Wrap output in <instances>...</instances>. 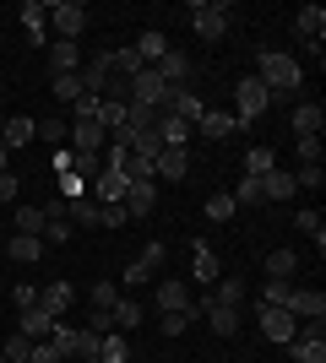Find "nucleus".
<instances>
[{
  "label": "nucleus",
  "instance_id": "052dcab7",
  "mask_svg": "<svg viewBox=\"0 0 326 363\" xmlns=\"http://www.w3.org/2000/svg\"><path fill=\"white\" fill-rule=\"evenodd\" d=\"M6 168H11V152H6V147H0V174H6Z\"/></svg>",
  "mask_w": 326,
  "mask_h": 363
},
{
  "label": "nucleus",
  "instance_id": "4468645a",
  "mask_svg": "<svg viewBox=\"0 0 326 363\" xmlns=\"http://www.w3.org/2000/svg\"><path fill=\"white\" fill-rule=\"evenodd\" d=\"M190 272H196V282H207V288L223 277V266H217V255H212V244H207V239L190 244Z\"/></svg>",
  "mask_w": 326,
  "mask_h": 363
},
{
  "label": "nucleus",
  "instance_id": "9d476101",
  "mask_svg": "<svg viewBox=\"0 0 326 363\" xmlns=\"http://www.w3.org/2000/svg\"><path fill=\"white\" fill-rule=\"evenodd\" d=\"M98 147H109V130L98 120H71V152H87L98 157Z\"/></svg>",
  "mask_w": 326,
  "mask_h": 363
},
{
  "label": "nucleus",
  "instance_id": "09e8293b",
  "mask_svg": "<svg viewBox=\"0 0 326 363\" xmlns=\"http://www.w3.org/2000/svg\"><path fill=\"white\" fill-rule=\"evenodd\" d=\"M288 293H294V282H272V277H266V288H261V303L283 309V303H288Z\"/></svg>",
  "mask_w": 326,
  "mask_h": 363
},
{
  "label": "nucleus",
  "instance_id": "e433bc0d",
  "mask_svg": "<svg viewBox=\"0 0 326 363\" xmlns=\"http://www.w3.org/2000/svg\"><path fill=\"white\" fill-rule=\"evenodd\" d=\"M272 168H278V157H272V147H250V152H245V174H250V179H266Z\"/></svg>",
  "mask_w": 326,
  "mask_h": 363
},
{
  "label": "nucleus",
  "instance_id": "f257e3e1",
  "mask_svg": "<svg viewBox=\"0 0 326 363\" xmlns=\"http://www.w3.org/2000/svg\"><path fill=\"white\" fill-rule=\"evenodd\" d=\"M256 60H261L256 82H261V87L272 92V98H294V92H299L305 71H299V60H294V55H283V49H261Z\"/></svg>",
  "mask_w": 326,
  "mask_h": 363
},
{
  "label": "nucleus",
  "instance_id": "c756f323",
  "mask_svg": "<svg viewBox=\"0 0 326 363\" xmlns=\"http://www.w3.org/2000/svg\"><path fill=\"white\" fill-rule=\"evenodd\" d=\"M33 136H44L49 147H60V141H71V120H65V114H49V120H33Z\"/></svg>",
  "mask_w": 326,
  "mask_h": 363
},
{
  "label": "nucleus",
  "instance_id": "f8f14e48",
  "mask_svg": "<svg viewBox=\"0 0 326 363\" xmlns=\"http://www.w3.org/2000/svg\"><path fill=\"white\" fill-rule=\"evenodd\" d=\"M196 130H202V136H212V141H223V136H239L245 125L234 120V108H207L202 120H196Z\"/></svg>",
  "mask_w": 326,
  "mask_h": 363
},
{
  "label": "nucleus",
  "instance_id": "7ed1b4c3",
  "mask_svg": "<svg viewBox=\"0 0 326 363\" xmlns=\"http://www.w3.org/2000/svg\"><path fill=\"white\" fill-rule=\"evenodd\" d=\"M185 11H190V28H196L202 44H217V38L229 33V6H223V0H190Z\"/></svg>",
  "mask_w": 326,
  "mask_h": 363
},
{
  "label": "nucleus",
  "instance_id": "3c124183",
  "mask_svg": "<svg viewBox=\"0 0 326 363\" xmlns=\"http://www.w3.org/2000/svg\"><path fill=\"white\" fill-rule=\"evenodd\" d=\"M299 163H321V136H294Z\"/></svg>",
  "mask_w": 326,
  "mask_h": 363
},
{
  "label": "nucleus",
  "instance_id": "5fc2aeb1",
  "mask_svg": "<svg viewBox=\"0 0 326 363\" xmlns=\"http://www.w3.org/2000/svg\"><path fill=\"white\" fill-rule=\"evenodd\" d=\"M147 277H153V272H147V266H141V260H131V266H125V272H120V288H141V282H147Z\"/></svg>",
  "mask_w": 326,
  "mask_h": 363
},
{
  "label": "nucleus",
  "instance_id": "393cba45",
  "mask_svg": "<svg viewBox=\"0 0 326 363\" xmlns=\"http://www.w3.org/2000/svg\"><path fill=\"white\" fill-rule=\"evenodd\" d=\"M326 108L321 104H294V136H321Z\"/></svg>",
  "mask_w": 326,
  "mask_h": 363
},
{
  "label": "nucleus",
  "instance_id": "2f4dec72",
  "mask_svg": "<svg viewBox=\"0 0 326 363\" xmlns=\"http://www.w3.org/2000/svg\"><path fill=\"white\" fill-rule=\"evenodd\" d=\"M109 320H114V331H120V336H131L141 325V303L136 298H120L114 309H109Z\"/></svg>",
  "mask_w": 326,
  "mask_h": 363
},
{
  "label": "nucleus",
  "instance_id": "20e7f679",
  "mask_svg": "<svg viewBox=\"0 0 326 363\" xmlns=\"http://www.w3.org/2000/svg\"><path fill=\"white\" fill-rule=\"evenodd\" d=\"M266 108H272V92H266L256 76H239V87H234V120L250 125V120H261Z\"/></svg>",
  "mask_w": 326,
  "mask_h": 363
},
{
  "label": "nucleus",
  "instance_id": "c03bdc74",
  "mask_svg": "<svg viewBox=\"0 0 326 363\" xmlns=\"http://www.w3.org/2000/svg\"><path fill=\"white\" fill-rule=\"evenodd\" d=\"M55 82V104H77L82 98V76H49Z\"/></svg>",
  "mask_w": 326,
  "mask_h": 363
},
{
  "label": "nucleus",
  "instance_id": "aec40b11",
  "mask_svg": "<svg viewBox=\"0 0 326 363\" xmlns=\"http://www.w3.org/2000/svg\"><path fill=\"white\" fill-rule=\"evenodd\" d=\"M82 92H93V98H104L109 87V55H93V60H82Z\"/></svg>",
  "mask_w": 326,
  "mask_h": 363
},
{
  "label": "nucleus",
  "instance_id": "f3484780",
  "mask_svg": "<svg viewBox=\"0 0 326 363\" xmlns=\"http://www.w3.org/2000/svg\"><path fill=\"white\" fill-rule=\"evenodd\" d=\"M153 303H158V315H174V309H185V303H190V293H185L180 277H163L158 293H153Z\"/></svg>",
  "mask_w": 326,
  "mask_h": 363
},
{
  "label": "nucleus",
  "instance_id": "79ce46f5",
  "mask_svg": "<svg viewBox=\"0 0 326 363\" xmlns=\"http://www.w3.org/2000/svg\"><path fill=\"white\" fill-rule=\"evenodd\" d=\"M71 228H104L98 223V201H71Z\"/></svg>",
  "mask_w": 326,
  "mask_h": 363
},
{
  "label": "nucleus",
  "instance_id": "1a4fd4ad",
  "mask_svg": "<svg viewBox=\"0 0 326 363\" xmlns=\"http://www.w3.org/2000/svg\"><path fill=\"white\" fill-rule=\"evenodd\" d=\"M288 315L299 320V325H315V320H326V293H310V288H294L288 293V303H283Z\"/></svg>",
  "mask_w": 326,
  "mask_h": 363
},
{
  "label": "nucleus",
  "instance_id": "bb28decb",
  "mask_svg": "<svg viewBox=\"0 0 326 363\" xmlns=\"http://www.w3.org/2000/svg\"><path fill=\"white\" fill-rule=\"evenodd\" d=\"M131 49H136V60H141V65H158V60H163V55H169V38L147 28V33H141V38H136V44H131Z\"/></svg>",
  "mask_w": 326,
  "mask_h": 363
},
{
  "label": "nucleus",
  "instance_id": "f03ea898",
  "mask_svg": "<svg viewBox=\"0 0 326 363\" xmlns=\"http://www.w3.org/2000/svg\"><path fill=\"white\" fill-rule=\"evenodd\" d=\"M87 6L82 0H55V6H44V28H55V44H77L82 33H87Z\"/></svg>",
  "mask_w": 326,
  "mask_h": 363
},
{
  "label": "nucleus",
  "instance_id": "6e6552de",
  "mask_svg": "<svg viewBox=\"0 0 326 363\" xmlns=\"http://www.w3.org/2000/svg\"><path fill=\"white\" fill-rule=\"evenodd\" d=\"M190 174V147H163L153 157V179L158 184H174V179H185Z\"/></svg>",
  "mask_w": 326,
  "mask_h": 363
},
{
  "label": "nucleus",
  "instance_id": "8fccbe9b",
  "mask_svg": "<svg viewBox=\"0 0 326 363\" xmlns=\"http://www.w3.org/2000/svg\"><path fill=\"white\" fill-rule=\"evenodd\" d=\"M98 108H104V98H93V92H82L77 104H71V120H98Z\"/></svg>",
  "mask_w": 326,
  "mask_h": 363
},
{
  "label": "nucleus",
  "instance_id": "423d86ee",
  "mask_svg": "<svg viewBox=\"0 0 326 363\" xmlns=\"http://www.w3.org/2000/svg\"><path fill=\"white\" fill-rule=\"evenodd\" d=\"M256 325H261V336L272 347H288L299 336V320L288 315V309H272V303H256Z\"/></svg>",
  "mask_w": 326,
  "mask_h": 363
},
{
  "label": "nucleus",
  "instance_id": "2eb2a0df",
  "mask_svg": "<svg viewBox=\"0 0 326 363\" xmlns=\"http://www.w3.org/2000/svg\"><path fill=\"white\" fill-rule=\"evenodd\" d=\"M153 71H158V82H163V87H190V60L180 55V49H169Z\"/></svg>",
  "mask_w": 326,
  "mask_h": 363
},
{
  "label": "nucleus",
  "instance_id": "473e14b6",
  "mask_svg": "<svg viewBox=\"0 0 326 363\" xmlns=\"http://www.w3.org/2000/svg\"><path fill=\"white\" fill-rule=\"evenodd\" d=\"M98 363H131V336L109 331L104 342H98Z\"/></svg>",
  "mask_w": 326,
  "mask_h": 363
},
{
  "label": "nucleus",
  "instance_id": "c85d7f7f",
  "mask_svg": "<svg viewBox=\"0 0 326 363\" xmlns=\"http://www.w3.org/2000/svg\"><path fill=\"white\" fill-rule=\"evenodd\" d=\"M28 141H33V120H28V114H11V120L0 125V147H6V152L28 147Z\"/></svg>",
  "mask_w": 326,
  "mask_h": 363
},
{
  "label": "nucleus",
  "instance_id": "864d4df0",
  "mask_svg": "<svg viewBox=\"0 0 326 363\" xmlns=\"http://www.w3.org/2000/svg\"><path fill=\"white\" fill-rule=\"evenodd\" d=\"M163 260H169V244H163V239H153L147 250H141V266H147V272H158Z\"/></svg>",
  "mask_w": 326,
  "mask_h": 363
},
{
  "label": "nucleus",
  "instance_id": "a878e982",
  "mask_svg": "<svg viewBox=\"0 0 326 363\" xmlns=\"http://www.w3.org/2000/svg\"><path fill=\"white\" fill-rule=\"evenodd\" d=\"M294 272H299L294 250H266V277H272V282H294Z\"/></svg>",
  "mask_w": 326,
  "mask_h": 363
},
{
  "label": "nucleus",
  "instance_id": "680f3d73",
  "mask_svg": "<svg viewBox=\"0 0 326 363\" xmlns=\"http://www.w3.org/2000/svg\"><path fill=\"white\" fill-rule=\"evenodd\" d=\"M77 363H98V358H77Z\"/></svg>",
  "mask_w": 326,
  "mask_h": 363
},
{
  "label": "nucleus",
  "instance_id": "412c9836",
  "mask_svg": "<svg viewBox=\"0 0 326 363\" xmlns=\"http://www.w3.org/2000/svg\"><path fill=\"white\" fill-rule=\"evenodd\" d=\"M153 206H158V184H153V179H147V184H131V190H125V217H136V223H141V217L153 212Z\"/></svg>",
  "mask_w": 326,
  "mask_h": 363
},
{
  "label": "nucleus",
  "instance_id": "7c9ffc66",
  "mask_svg": "<svg viewBox=\"0 0 326 363\" xmlns=\"http://www.w3.org/2000/svg\"><path fill=\"white\" fill-rule=\"evenodd\" d=\"M288 196H299V190H294V174L272 168V174L261 179V201H288Z\"/></svg>",
  "mask_w": 326,
  "mask_h": 363
},
{
  "label": "nucleus",
  "instance_id": "69168bd1",
  "mask_svg": "<svg viewBox=\"0 0 326 363\" xmlns=\"http://www.w3.org/2000/svg\"><path fill=\"white\" fill-rule=\"evenodd\" d=\"M0 125H6V114H0Z\"/></svg>",
  "mask_w": 326,
  "mask_h": 363
},
{
  "label": "nucleus",
  "instance_id": "4c0bfd02",
  "mask_svg": "<svg viewBox=\"0 0 326 363\" xmlns=\"http://www.w3.org/2000/svg\"><path fill=\"white\" fill-rule=\"evenodd\" d=\"M234 212H239V201H234L229 190H217V196H207V223H229Z\"/></svg>",
  "mask_w": 326,
  "mask_h": 363
},
{
  "label": "nucleus",
  "instance_id": "ddd939ff",
  "mask_svg": "<svg viewBox=\"0 0 326 363\" xmlns=\"http://www.w3.org/2000/svg\"><path fill=\"white\" fill-rule=\"evenodd\" d=\"M0 250H6L16 266H33V260H44V239H38V233H11V239L0 244Z\"/></svg>",
  "mask_w": 326,
  "mask_h": 363
},
{
  "label": "nucleus",
  "instance_id": "49530a36",
  "mask_svg": "<svg viewBox=\"0 0 326 363\" xmlns=\"http://www.w3.org/2000/svg\"><path fill=\"white\" fill-rule=\"evenodd\" d=\"M0 347H6V363H28V352H33V342L22 331H11L6 336V342H0Z\"/></svg>",
  "mask_w": 326,
  "mask_h": 363
},
{
  "label": "nucleus",
  "instance_id": "b1692460",
  "mask_svg": "<svg viewBox=\"0 0 326 363\" xmlns=\"http://www.w3.org/2000/svg\"><path fill=\"white\" fill-rule=\"evenodd\" d=\"M196 320H202V303H185V309H174V315H158V331L163 336H185Z\"/></svg>",
  "mask_w": 326,
  "mask_h": 363
},
{
  "label": "nucleus",
  "instance_id": "58836bf2",
  "mask_svg": "<svg viewBox=\"0 0 326 363\" xmlns=\"http://www.w3.org/2000/svg\"><path fill=\"white\" fill-rule=\"evenodd\" d=\"M55 190H60L65 206H71V201H87V179H82V174H55Z\"/></svg>",
  "mask_w": 326,
  "mask_h": 363
},
{
  "label": "nucleus",
  "instance_id": "37998d69",
  "mask_svg": "<svg viewBox=\"0 0 326 363\" xmlns=\"http://www.w3.org/2000/svg\"><path fill=\"white\" fill-rule=\"evenodd\" d=\"M87 298H93V309H104V315H109V309L120 303V288H114V282H104V277H98V282H93V293H87Z\"/></svg>",
  "mask_w": 326,
  "mask_h": 363
},
{
  "label": "nucleus",
  "instance_id": "a19ab883",
  "mask_svg": "<svg viewBox=\"0 0 326 363\" xmlns=\"http://www.w3.org/2000/svg\"><path fill=\"white\" fill-rule=\"evenodd\" d=\"M71 239H77L71 217H44V244H71Z\"/></svg>",
  "mask_w": 326,
  "mask_h": 363
},
{
  "label": "nucleus",
  "instance_id": "cd10ccee",
  "mask_svg": "<svg viewBox=\"0 0 326 363\" xmlns=\"http://www.w3.org/2000/svg\"><path fill=\"white\" fill-rule=\"evenodd\" d=\"M153 130H158V141H163V147H185V141H190V125L180 120V114H158Z\"/></svg>",
  "mask_w": 326,
  "mask_h": 363
},
{
  "label": "nucleus",
  "instance_id": "f704fd0d",
  "mask_svg": "<svg viewBox=\"0 0 326 363\" xmlns=\"http://www.w3.org/2000/svg\"><path fill=\"white\" fill-rule=\"evenodd\" d=\"M245 277H217V282H212V298L217 303H234V309H239V303H245Z\"/></svg>",
  "mask_w": 326,
  "mask_h": 363
},
{
  "label": "nucleus",
  "instance_id": "72a5a7b5",
  "mask_svg": "<svg viewBox=\"0 0 326 363\" xmlns=\"http://www.w3.org/2000/svg\"><path fill=\"white\" fill-rule=\"evenodd\" d=\"M77 325H65V320H55V331H49V347H55V352H60V363L65 358H77Z\"/></svg>",
  "mask_w": 326,
  "mask_h": 363
},
{
  "label": "nucleus",
  "instance_id": "de8ad7c7",
  "mask_svg": "<svg viewBox=\"0 0 326 363\" xmlns=\"http://www.w3.org/2000/svg\"><path fill=\"white\" fill-rule=\"evenodd\" d=\"M321 184H326L321 163H299V174H294V190H321Z\"/></svg>",
  "mask_w": 326,
  "mask_h": 363
},
{
  "label": "nucleus",
  "instance_id": "39448f33",
  "mask_svg": "<svg viewBox=\"0 0 326 363\" xmlns=\"http://www.w3.org/2000/svg\"><path fill=\"white\" fill-rule=\"evenodd\" d=\"M169 98H174V87H163V82H158L153 65H141V71L131 76V104H141V108H153V114H163V108H169Z\"/></svg>",
  "mask_w": 326,
  "mask_h": 363
},
{
  "label": "nucleus",
  "instance_id": "0e129e2a",
  "mask_svg": "<svg viewBox=\"0 0 326 363\" xmlns=\"http://www.w3.org/2000/svg\"><path fill=\"white\" fill-rule=\"evenodd\" d=\"M0 260H6V250H0Z\"/></svg>",
  "mask_w": 326,
  "mask_h": 363
},
{
  "label": "nucleus",
  "instance_id": "0eeeda50",
  "mask_svg": "<svg viewBox=\"0 0 326 363\" xmlns=\"http://www.w3.org/2000/svg\"><path fill=\"white\" fill-rule=\"evenodd\" d=\"M288 352H294V363H326V320L299 325V336L288 342Z\"/></svg>",
  "mask_w": 326,
  "mask_h": 363
},
{
  "label": "nucleus",
  "instance_id": "a211bd4d",
  "mask_svg": "<svg viewBox=\"0 0 326 363\" xmlns=\"http://www.w3.org/2000/svg\"><path fill=\"white\" fill-rule=\"evenodd\" d=\"M202 315H207V325H212L217 336H234V331H239V309H234V303L207 298V303H202Z\"/></svg>",
  "mask_w": 326,
  "mask_h": 363
},
{
  "label": "nucleus",
  "instance_id": "13d9d810",
  "mask_svg": "<svg viewBox=\"0 0 326 363\" xmlns=\"http://www.w3.org/2000/svg\"><path fill=\"white\" fill-rule=\"evenodd\" d=\"M11 303H16V309H33V303H38V288H28V282H16V288H11Z\"/></svg>",
  "mask_w": 326,
  "mask_h": 363
},
{
  "label": "nucleus",
  "instance_id": "603ef678",
  "mask_svg": "<svg viewBox=\"0 0 326 363\" xmlns=\"http://www.w3.org/2000/svg\"><path fill=\"white\" fill-rule=\"evenodd\" d=\"M131 152H136V157H147V163H153L158 152H163V141H158V130H141V136H136V147H131Z\"/></svg>",
  "mask_w": 326,
  "mask_h": 363
},
{
  "label": "nucleus",
  "instance_id": "6e6d98bb",
  "mask_svg": "<svg viewBox=\"0 0 326 363\" xmlns=\"http://www.w3.org/2000/svg\"><path fill=\"white\" fill-rule=\"evenodd\" d=\"M16 190H22V179H16L11 168H6V174H0V206H11V201H16Z\"/></svg>",
  "mask_w": 326,
  "mask_h": 363
},
{
  "label": "nucleus",
  "instance_id": "a18cd8bd",
  "mask_svg": "<svg viewBox=\"0 0 326 363\" xmlns=\"http://www.w3.org/2000/svg\"><path fill=\"white\" fill-rule=\"evenodd\" d=\"M229 196H234V201H239V206H261V179H250V174H245V179L234 184Z\"/></svg>",
  "mask_w": 326,
  "mask_h": 363
},
{
  "label": "nucleus",
  "instance_id": "ea45409f",
  "mask_svg": "<svg viewBox=\"0 0 326 363\" xmlns=\"http://www.w3.org/2000/svg\"><path fill=\"white\" fill-rule=\"evenodd\" d=\"M294 228H299V233H310L315 250H326V217H321V212H299V217H294Z\"/></svg>",
  "mask_w": 326,
  "mask_h": 363
},
{
  "label": "nucleus",
  "instance_id": "4be33fe9",
  "mask_svg": "<svg viewBox=\"0 0 326 363\" xmlns=\"http://www.w3.org/2000/svg\"><path fill=\"white\" fill-rule=\"evenodd\" d=\"M77 71H82L77 44H49V76H77Z\"/></svg>",
  "mask_w": 326,
  "mask_h": 363
},
{
  "label": "nucleus",
  "instance_id": "dca6fc26",
  "mask_svg": "<svg viewBox=\"0 0 326 363\" xmlns=\"http://www.w3.org/2000/svg\"><path fill=\"white\" fill-rule=\"evenodd\" d=\"M16 331L28 336V342H44V336L55 331V315H44L38 303H33V309H16Z\"/></svg>",
  "mask_w": 326,
  "mask_h": 363
},
{
  "label": "nucleus",
  "instance_id": "4d7b16f0",
  "mask_svg": "<svg viewBox=\"0 0 326 363\" xmlns=\"http://www.w3.org/2000/svg\"><path fill=\"white\" fill-rule=\"evenodd\" d=\"M98 223L104 228H125L131 217H125V206H98Z\"/></svg>",
  "mask_w": 326,
  "mask_h": 363
},
{
  "label": "nucleus",
  "instance_id": "6ab92c4d",
  "mask_svg": "<svg viewBox=\"0 0 326 363\" xmlns=\"http://www.w3.org/2000/svg\"><path fill=\"white\" fill-rule=\"evenodd\" d=\"M294 33H299V38H305L310 49H321V33H326V11H321V6H305V11L294 16Z\"/></svg>",
  "mask_w": 326,
  "mask_h": 363
},
{
  "label": "nucleus",
  "instance_id": "9b49d317",
  "mask_svg": "<svg viewBox=\"0 0 326 363\" xmlns=\"http://www.w3.org/2000/svg\"><path fill=\"white\" fill-rule=\"evenodd\" d=\"M71 303H77V288H71V282H60V277H55L49 288H38V309H44V315L65 320V309H71Z\"/></svg>",
  "mask_w": 326,
  "mask_h": 363
},
{
  "label": "nucleus",
  "instance_id": "5701e85b",
  "mask_svg": "<svg viewBox=\"0 0 326 363\" xmlns=\"http://www.w3.org/2000/svg\"><path fill=\"white\" fill-rule=\"evenodd\" d=\"M22 33H28L33 44H49V28H44V0H22Z\"/></svg>",
  "mask_w": 326,
  "mask_h": 363
},
{
  "label": "nucleus",
  "instance_id": "bf43d9fd",
  "mask_svg": "<svg viewBox=\"0 0 326 363\" xmlns=\"http://www.w3.org/2000/svg\"><path fill=\"white\" fill-rule=\"evenodd\" d=\"M28 363H60V352L49 347V336H44V342H33V352H28Z\"/></svg>",
  "mask_w": 326,
  "mask_h": 363
},
{
  "label": "nucleus",
  "instance_id": "c9c22d12",
  "mask_svg": "<svg viewBox=\"0 0 326 363\" xmlns=\"http://www.w3.org/2000/svg\"><path fill=\"white\" fill-rule=\"evenodd\" d=\"M11 233H38V239H44V206H16Z\"/></svg>",
  "mask_w": 326,
  "mask_h": 363
},
{
  "label": "nucleus",
  "instance_id": "e2e57ef3",
  "mask_svg": "<svg viewBox=\"0 0 326 363\" xmlns=\"http://www.w3.org/2000/svg\"><path fill=\"white\" fill-rule=\"evenodd\" d=\"M0 363H6V347H0Z\"/></svg>",
  "mask_w": 326,
  "mask_h": 363
}]
</instances>
